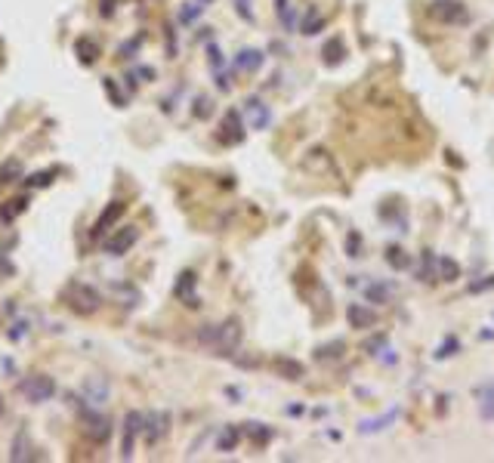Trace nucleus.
<instances>
[{
  "label": "nucleus",
  "instance_id": "f257e3e1",
  "mask_svg": "<svg viewBox=\"0 0 494 463\" xmlns=\"http://www.w3.org/2000/svg\"><path fill=\"white\" fill-rule=\"evenodd\" d=\"M198 340L213 346L216 355H235L241 346V321L228 318V321H222V324H207L198 333Z\"/></svg>",
  "mask_w": 494,
  "mask_h": 463
},
{
  "label": "nucleus",
  "instance_id": "f03ea898",
  "mask_svg": "<svg viewBox=\"0 0 494 463\" xmlns=\"http://www.w3.org/2000/svg\"><path fill=\"white\" fill-rule=\"evenodd\" d=\"M65 302H68V309H74V312L90 315V312H96L99 309L102 296H99L90 284H71V287L65 290Z\"/></svg>",
  "mask_w": 494,
  "mask_h": 463
},
{
  "label": "nucleus",
  "instance_id": "7ed1b4c3",
  "mask_svg": "<svg viewBox=\"0 0 494 463\" xmlns=\"http://www.w3.org/2000/svg\"><path fill=\"white\" fill-rule=\"evenodd\" d=\"M430 16L445 25H467L469 22V10L460 0H436V3L430 6Z\"/></svg>",
  "mask_w": 494,
  "mask_h": 463
},
{
  "label": "nucleus",
  "instance_id": "20e7f679",
  "mask_svg": "<svg viewBox=\"0 0 494 463\" xmlns=\"http://www.w3.org/2000/svg\"><path fill=\"white\" fill-rule=\"evenodd\" d=\"M19 392L31 401H47L49 395L56 392V383H53V377H47V374H31L19 383Z\"/></svg>",
  "mask_w": 494,
  "mask_h": 463
},
{
  "label": "nucleus",
  "instance_id": "39448f33",
  "mask_svg": "<svg viewBox=\"0 0 494 463\" xmlns=\"http://www.w3.org/2000/svg\"><path fill=\"white\" fill-rule=\"evenodd\" d=\"M80 423H84V432L93 438V442H105V438H108V432H111L108 420L96 411V405H93V407H80Z\"/></svg>",
  "mask_w": 494,
  "mask_h": 463
},
{
  "label": "nucleus",
  "instance_id": "423d86ee",
  "mask_svg": "<svg viewBox=\"0 0 494 463\" xmlns=\"http://www.w3.org/2000/svg\"><path fill=\"white\" fill-rule=\"evenodd\" d=\"M136 238H139V232H136L133 226H124L117 235H111L108 241H105V253H111V257H121V253H127L130 247L136 244Z\"/></svg>",
  "mask_w": 494,
  "mask_h": 463
},
{
  "label": "nucleus",
  "instance_id": "0eeeda50",
  "mask_svg": "<svg viewBox=\"0 0 494 463\" xmlns=\"http://www.w3.org/2000/svg\"><path fill=\"white\" fill-rule=\"evenodd\" d=\"M244 121H247V127L250 130H266L269 127V121H272V115L259 99H247L244 102Z\"/></svg>",
  "mask_w": 494,
  "mask_h": 463
},
{
  "label": "nucleus",
  "instance_id": "6e6552de",
  "mask_svg": "<svg viewBox=\"0 0 494 463\" xmlns=\"http://www.w3.org/2000/svg\"><path fill=\"white\" fill-rule=\"evenodd\" d=\"M142 432V414L139 411H130L127 414V423H124V438H121V454L130 457L133 454V442L136 436Z\"/></svg>",
  "mask_w": 494,
  "mask_h": 463
},
{
  "label": "nucleus",
  "instance_id": "1a4fd4ad",
  "mask_svg": "<svg viewBox=\"0 0 494 463\" xmlns=\"http://www.w3.org/2000/svg\"><path fill=\"white\" fill-rule=\"evenodd\" d=\"M475 405H479V414L485 423H494V380H485L479 389H475Z\"/></svg>",
  "mask_w": 494,
  "mask_h": 463
},
{
  "label": "nucleus",
  "instance_id": "9d476101",
  "mask_svg": "<svg viewBox=\"0 0 494 463\" xmlns=\"http://www.w3.org/2000/svg\"><path fill=\"white\" fill-rule=\"evenodd\" d=\"M346 318H349V324H352V327H358V331H368V327H374V324H377L374 309L362 306V302H352V306L346 309Z\"/></svg>",
  "mask_w": 494,
  "mask_h": 463
},
{
  "label": "nucleus",
  "instance_id": "9b49d317",
  "mask_svg": "<svg viewBox=\"0 0 494 463\" xmlns=\"http://www.w3.org/2000/svg\"><path fill=\"white\" fill-rule=\"evenodd\" d=\"M195 284H198L195 272H183V275H179V281H176V287H173V294H176L179 300H183L185 306H191V309L198 306V294H195Z\"/></svg>",
  "mask_w": 494,
  "mask_h": 463
},
{
  "label": "nucleus",
  "instance_id": "f8f14e48",
  "mask_svg": "<svg viewBox=\"0 0 494 463\" xmlns=\"http://www.w3.org/2000/svg\"><path fill=\"white\" fill-rule=\"evenodd\" d=\"M244 139V123H241V115L238 111H228L226 117H222V142H241Z\"/></svg>",
  "mask_w": 494,
  "mask_h": 463
},
{
  "label": "nucleus",
  "instance_id": "ddd939ff",
  "mask_svg": "<svg viewBox=\"0 0 494 463\" xmlns=\"http://www.w3.org/2000/svg\"><path fill=\"white\" fill-rule=\"evenodd\" d=\"M167 417L164 414H142V432H145L148 442H158L161 436L167 432Z\"/></svg>",
  "mask_w": 494,
  "mask_h": 463
},
{
  "label": "nucleus",
  "instance_id": "4468645a",
  "mask_svg": "<svg viewBox=\"0 0 494 463\" xmlns=\"http://www.w3.org/2000/svg\"><path fill=\"white\" fill-rule=\"evenodd\" d=\"M235 68L244 74H253L263 68V53L259 49H241L238 56H235Z\"/></svg>",
  "mask_w": 494,
  "mask_h": 463
},
{
  "label": "nucleus",
  "instance_id": "2eb2a0df",
  "mask_svg": "<svg viewBox=\"0 0 494 463\" xmlns=\"http://www.w3.org/2000/svg\"><path fill=\"white\" fill-rule=\"evenodd\" d=\"M275 370L278 377H284V380H303V374H306V368H303V361H296V358H275Z\"/></svg>",
  "mask_w": 494,
  "mask_h": 463
},
{
  "label": "nucleus",
  "instance_id": "dca6fc26",
  "mask_svg": "<svg viewBox=\"0 0 494 463\" xmlns=\"http://www.w3.org/2000/svg\"><path fill=\"white\" fill-rule=\"evenodd\" d=\"M84 395H86L84 401H90V405H96V407H99L105 399H108V383L99 380V377H90V380L84 383Z\"/></svg>",
  "mask_w": 494,
  "mask_h": 463
},
{
  "label": "nucleus",
  "instance_id": "f3484780",
  "mask_svg": "<svg viewBox=\"0 0 494 463\" xmlns=\"http://www.w3.org/2000/svg\"><path fill=\"white\" fill-rule=\"evenodd\" d=\"M124 216V201H111L108 204V210H105L102 216H99V222H96V228H93V235H102V232H108V226H115L117 219Z\"/></svg>",
  "mask_w": 494,
  "mask_h": 463
},
{
  "label": "nucleus",
  "instance_id": "a211bd4d",
  "mask_svg": "<svg viewBox=\"0 0 494 463\" xmlns=\"http://www.w3.org/2000/svg\"><path fill=\"white\" fill-rule=\"evenodd\" d=\"M321 28H325V16H321L315 6H309L306 16H303V22H300V31L303 34H318Z\"/></svg>",
  "mask_w": 494,
  "mask_h": 463
},
{
  "label": "nucleus",
  "instance_id": "6ab92c4d",
  "mask_svg": "<svg viewBox=\"0 0 494 463\" xmlns=\"http://www.w3.org/2000/svg\"><path fill=\"white\" fill-rule=\"evenodd\" d=\"M275 16L281 19V25L287 31L296 28V16H294V3H290V0H275Z\"/></svg>",
  "mask_w": 494,
  "mask_h": 463
},
{
  "label": "nucleus",
  "instance_id": "aec40b11",
  "mask_svg": "<svg viewBox=\"0 0 494 463\" xmlns=\"http://www.w3.org/2000/svg\"><path fill=\"white\" fill-rule=\"evenodd\" d=\"M436 269H438V259L432 257L430 250H426L423 259H420V281H436V278H438Z\"/></svg>",
  "mask_w": 494,
  "mask_h": 463
},
{
  "label": "nucleus",
  "instance_id": "412c9836",
  "mask_svg": "<svg viewBox=\"0 0 494 463\" xmlns=\"http://www.w3.org/2000/svg\"><path fill=\"white\" fill-rule=\"evenodd\" d=\"M438 278H442V281H457V278H460V265H457L454 259L442 257L438 259Z\"/></svg>",
  "mask_w": 494,
  "mask_h": 463
},
{
  "label": "nucleus",
  "instance_id": "4be33fe9",
  "mask_svg": "<svg viewBox=\"0 0 494 463\" xmlns=\"http://www.w3.org/2000/svg\"><path fill=\"white\" fill-rule=\"evenodd\" d=\"M247 436H250L257 444H266L272 436H275V432H272L266 423H247Z\"/></svg>",
  "mask_w": 494,
  "mask_h": 463
},
{
  "label": "nucleus",
  "instance_id": "5701e85b",
  "mask_svg": "<svg viewBox=\"0 0 494 463\" xmlns=\"http://www.w3.org/2000/svg\"><path fill=\"white\" fill-rule=\"evenodd\" d=\"M340 59H343V40H337V37H333L331 43H325V62H327V65H337Z\"/></svg>",
  "mask_w": 494,
  "mask_h": 463
},
{
  "label": "nucleus",
  "instance_id": "b1692460",
  "mask_svg": "<svg viewBox=\"0 0 494 463\" xmlns=\"http://www.w3.org/2000/svg\"><path fill=\"white\" fill-rule=\"evenodd\" d=\"M386 259H389V265H392V269H408V265H411V259H408V253L401 250V247H389Z\"/></svg>",
  "mask_w": 494,
  "mask_h": 463
},
{
  "label": "nucleus",
  "instance_id": "393cba45",
  "mask_svg": "<svg viewBox=\"0 0 494 463\" xmlns=\"http://www.w3.org/2000/svg\"><path fill=\"white\" fill-rule=\"evenodd\" d=\"M78 53H80V59H84L86 65H90V62L99 56V47L90 40V37H80V40H78Z\"/></svg>",
  "mask_w": 494,
  "mask_h": 463
},
{
  "label": "nucleus",
  "instance_id": "a878e982",
  "mask_svg": "<svg viewBox=\"0 0 494 463\" xmlns=\"http://www.w3.org/2000/svg\"><path fill=\"white\" fill-rule=\"evenodd\" d=\"M364 296H368L370 302H386L389 287L386 284H368V287H364Z\"/></svg>",
  "mask_w": 494,
  "mask_h": 463
},
{
  "label": "nucleus",
  "instance_id": "bb28decb",
  "mask_svg": "<svg viewBox=\"0 0 494 463\" xmlns=\"http://www.w3.org/2000/svg\"><path fill=\"white\" fill-rule=\"evenodd\" d=\"M235 444H238V429H232V426H228V429L220 432V442H216V448H220V451H232Z\"/></svg>",
  "mask_w": 494,
  "mask_h": 463
},
{
  "label": "nucleus",
  "instance_id": "cd10ccee",
  "mask_svg": "<svg viewBox=\"0 0 494 463\" xmlns=\"http://www.w3.org/2000/svg\"><path fill=\"white\" fill-rule=\"evenodd\" d=\"M395 417V411H389L386 417H380V420H364L362 423V432H374V429H383V423H389V420Z\"/></svg>",
  "mask_w": 494,
  "mask_h": 463
},
{
  "label": "nucleus",
  "instance_id": "c85d7f7f",
  "mask_svg": "<svg viewBox=\"0 0 494 463\" xmlns=\"http://www.w3.org/2000/svg\"><path fill=\"white\" fill-rule=\"evenodd\" d=\"M457 346H460V343H457L454 337H451V340H445V343H442V349L436 352V358H448V355H454V349H457Z\"/></svg>",
  "mask_w": 494,
  "mask_h": 463
},
{
  "label": "nucleus",
  "instance_id": "c756f323",
  "mask_svg": "<svg viewBox=\"0 0 494 463\" xmlns=\"http://www.w3.org/2000/svg\"><path fill=\"white\" fill-rule=\"evenodd\" d=\"M494 287V275H488L485 281H473L469 284V294H482V290H491Z\"/></svg>",
  "mask_w": 494,
  "mask_h": 463
},
{
  "label": "nucleus",
  "instance_id": "7c9ffc66",
  "mask_svg": "<svg viewBox=\"0 0 494 463\" xmlns=\"http://www.w3.org/2000/svg\"><path fill=\"white\" fill-rule=\"evenodd\" d=\"M10 204H12V207H6L3 213H0V216H3V219H10V216H16L19 210H22V207H25V204H28V201H25V198H16V201H10Z\"/></svg>",
  "mask_w": 494,
  "mask_h": 463
},
{
  "label": "nucleus",
  "instance_id": "2f4dec72",
  "mask_svg": "<svg viewBox=\"0 0 494 463\" xmlns=\"http://www.w3.org/2000/svg\"><path fill=\"white\" fill-rule=\"evenodd\" d=\"M235 3H238V12L244 19H253V12H250V0H235Z\"/></svg>",
  "mask_w": 494,
  "mask_h": 463
},
{
  "label": "nucleus",
  "instance_id": "473e14b6",
  "mask_svg": "<svg viewBox=\"0 0 494 463\" xmlns=\"http://www.w3.org/2000/svg\"><path fill=\"white\" fill-rule=\"evenodd\" d=\"M358 244H362V238H358V235H349V253L352 257H358Z\"/></svg>",
  "mask_w": 494,
  "mask_h": 463
},
{
  "label": "nucleus",
  "instance_id": "72a5a7b5",
  "mask_svg": "<svg viewBox=\"0 0 494 463\" xmlns=\"http://www.w3.org/2000/svg\"><path fill=\"white\" fill-rule=\"evenodd\" d=\"M198 105H201V108H195V115H204V117H207V115H210V102H207V99H201Z\"/></svg>",
  "mask_w": 494,
  "mask_h": 463
},
{
  "label": "nucleus",
  "instance_id": "f704fd0d",
  "mask_svg": "<svg viewBox=\"0 0 494 463\" xmlns=\"http://www.w3.org/2000/svg\"><path fill=\"white\" fill-rule=\"evenodd\" d=\"M0 417H3V399H0Z\"/></svg>",
  "mask_w": 494,
  "mask_h": 463
}]
</instances>
